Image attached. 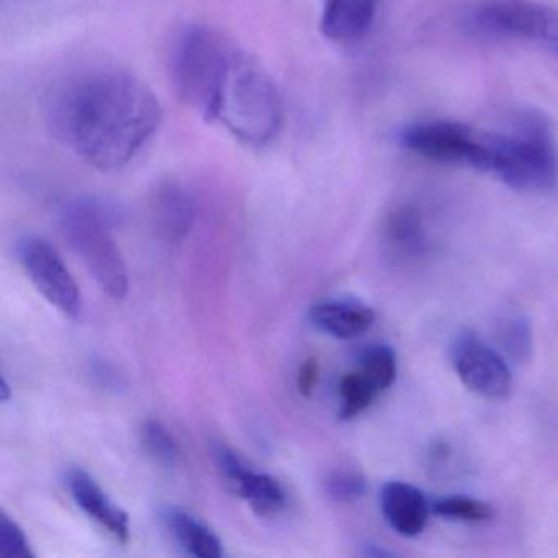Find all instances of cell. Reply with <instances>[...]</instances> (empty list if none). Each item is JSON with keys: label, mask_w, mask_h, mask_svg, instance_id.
<instances>
[{"label": "cell", "mask_w": 558, "mask_h": 558, "mask_svg": "<svg viewBox=\"0 0 558 558\" xmlns=\"http://www.w3.org/2000/svg\"><path fill=\"white\" fill-rule=\"evenodd\" d=\"M11 385H9L8 378L2 377V381H0V400L8 403L11 400Z\"/></svg>", "instance_id": "obj_26"}, {"label": "cell", "mask_w": 558, "mask_h": 558, "mask_svg": "<svg viewBox=\"0 0 558 558\" xmlns=\"http://www.w3.org/2000/svg\"><path fill=\"white\" fill-rule=\"evenodd\" d=\"M388 234L397 246L403 247V250H416L423 243L420 217L410 210L398 211L391 217Z\"/></svg>", "instance_id": "obj_23"}, {"label": "cell", "mask_w": 558, "mask_h": 558, "mask_svg": "<svg viewBox=\"0 0 558 558\" xmlns=\"http://www.w3.org/2000/svg\"><path fill=\"white\" fill-rule=\"evenodd\" d=\"M175 93L207 122L253 148L270 145L286 120L282 94L270 74L228 35L189 25L169 58Z\"/></svg>", "instance_id": "obj_1"}, {"label": "cell", "mask_w": 558, "mask_h": 558, "mask_svg": "<svg viewBox=\"0 0 558 558\" xmlns=\"http://www.w3.org/2000/svg\"><path fill=\"white\" fill-rule=\"evenodd\" d=\"M434 514L456 521L482 522L493 518L492 506L469 496H449L430 506Z\"/></svg>", "instance_id": "obj_20"}, {"label": "cell", "mask_w": 558, "mask_h": 558, "mask_svg": "<svg viewBox=\"0 0 558 558\" xmlns=\"http://www.w3.org/2000/svg\"><path fill=\"white\" fill-rule=\"evenodd\" d=\"M325 492L332 501L354 502L367 492V482L359 473L335 472L326 478Z\"/></svg>", "instance_id": "obj_21"}, {"label": "cell", "mask_w": 558, "mask_h": 558, "mask_svg": "<svg viewBox=\"0 0 558 558\" xmlns=\"http://www.w3.org/2000/svg\"><path fill=\"white\" fill-rule=\"evenodd\" d=\"M19 260L38 292L68 318L77 319L83 313V295L53 246L38 236L19 241Z\"/></svg>", "instance_id": "obj_7"}, {"label": "cell", "mask_w": 558, "mask_h": 558, "mask_svg": "<svg viewBox=\"0 0 558 558\" xmlns=\"http://www.w3.org/2000/svg\"><path fill=\"white\" fill-rule=\"evenodd\" d=\"M450 357L460 380L473 393L493 400L508 397L512 387L508 364L473 332L463 331L453 339Z\"/></svg>", "instance_id": "obj_8"}, {"label": "cell", "mask_w": 558, "mask_h": 558, "mask_svg": "<svg viewBox=\"0 0 558 558\" xmlns=\"http://www.w3.org/2000/svg\"><path fill=\"white\" fill-rule=\"evenodd\" d=\"M195 202L184 187L165 184L151 198V221L156 234L169 244H179L195 225Z\"/></svg>", "instance_id": "obj_11"}, {"label": "cell", "mask_w": 558, "mask_h": 558, "mask_svg": "<svg viewBox=\"0 0 558 558\" xmlns=\"http://www.w3.org/2000/svg\"><path fill=\"white\" fill-rule=\"evenodd\" d=\"M310 319L319 331L349 341L372 328L375 312L361 300L331 299L313 305L310 310Z\"/></svg>", "instance_id": "obj_13"}, {"label": "cell", "mask_w": 558, "mask_h": 558, "mask_svg": "<svg viewBox=\"0 0 558 558\" xmlns=\"http://www.w3.org/2000/svg\"><path fill=\"white\" fill-rule=\"evenodd\" d=\"M60 227L99 289L109 299H125L129 272L110 233L109 214L93 201L68 202L60 211Z\"/></svg>", "instance_id": "obj_4"}, {"label": "cell", "mask_w": 558, "mask_h": 558, "mask_svg": "<svg viewBox=\"0 0 558 558\" xmlns=\"http://www.w3.org/2000/svg\"><path fill=\"white\" fill-rule=\"evenodd\" d=\"M319 377V365L316 362V359H308V361L303 362L302 367H300L299 378H296V387H299V391L305 397H310L315 390L316 384H318Z\"/></svg>", "instance_id": "obj_24"}, {"label": "cell", "mask_w": 558, "mask_h": 558, "mask_svg": "<svg viewBox=\"0 0 558 558\" xmlns=\"http://www.w3.org/2000/svg\"><path fill=\"white\" fill-rule=\"evenodd\" d=\"M359 371L371 378L378 391L388 390L397 380L395 351L385 344H367L357 354Z\"/></svg>", "instance_id": "obj_17"}, {"label": "cell", "mask_w": 558, "mask_h": 558, "mask_svg": "<svg viewBox=\"0 0 558 558\" xmlns=\"http://www.w3.org/2000/svg\"><path fill=\"white\" fill-rule=\"evenodd\" d=\"M165 113L151 87L122 68L81 71L48 104L53 135L102 172L126 168L161 129Z\"/></svg>", "instance_id": "obj_2"}, {"label": "cell", "mask_w": 558, "mask_h": 558, "mask_svg": "<svg viewBox=\"0 0 558 558\" xmlns=\"http://www.w3.org/2000/svg\"><path fill=\"white\" fill-rule=\"evenodd\" d=\"M214 459L234 492L260 515H274L287 505L286 489L269 473L251 469L244 459L223 444L214 447Z\"/></svg>", "instance_id": "obj_9"}, {"label": "cell", "mask_w": 558, "mask_h": 558, "mask_svg": "<svg viewBox=\"0 0 558 558\" xmlns=\"http://www.w3.org/2000/svg\"><path fill=\"white\" fill-rule=\"evenodd\" d=\"M377 0H325L322 34L332 41H354L364 37L375 17Z\"/></svg>", "instance_id": "obj_14"}, {"label": "cell", "mask_w": 558, "mask_h": 558, "mask_svg": "<svg viewBox=\"0 0 558 558\" xmlns=\"http://www.w3.org/2000/svg\"><path fill=\"white\" fill-rule=\"evenodd\" d=\"M162 522L185 554L198 558L223 557V542L191 512L181 508L165 509Z\"/></svg>", "instance_id": "obj_15"}, {"label": "cell", "mask_w": 558, "mask_h": 558, "mask_svg": "<svg viewBox=\"0 0 558 558\" xmlns=\"http://www.w3.org/2000/svg\"><path fill=\"white\" fill-rule=\"evenodd\" d=\"M400 142L408 151L423 158L488 172L489 151L485 132L463 123L446 120L414 123L401 132Z\"/></svg>", "instance_id": "obj_6"}, {"label": "cell", "mask_w": 558, "mask_h": 558, "mask_svg": "<svg viewBox=\"0 0 558 558\" xmlns=\"http://www.w3.org/2000/svg\"><path fill=\"white\" fill-rule=\"evenodd\" d=\"M498 339L509 357L514 359L515 362L527 361L532 349V336L524 316H505L499 322Z\"/></svg>", "instance_id": "obj_19"}, {"label": "cell", "mask_w": 558, "mask_h": 558, "mask_svg": "<svg viewBox=\"0 0 558 558\" xmlns=\"http://www.w3.org/2000/svg\"><path fill=\"white\" fill-rule=\"evenodd\" d=\"M31 542L21 525L9 518L0 515V558H34Z\"/></svg>", "instance_id": "obj_22"}, {"label": "cell", "mask_w": 558, "mask_h": 558, "mask_svg": "<svg viewBox=\"0 0 558 558\" xmlns=\"http://www.w3.org/2000/svg\"><path fill=\"white\" fill-rule=\"evenodd\" d=\"M66 486L74 502L89 515L90 519L109 531L117 541L129 542V514L107 496L97 485L96 480L81 469H71L66 473Z\"/></svg>", "instance_id": "obj_10"}, {"label": "cell", "mask_w": 558, "mask_h": 558, "mask_svg": "<svg viewBox=\"0 0 558 558\" xmlns=\"http://www.w3.org/2000/svg\"><path fill=\"white\" fill-rule=\"evenodd\" d=\"M142 440L146 452L166 466H175L181 462V447L165 424L159 421H146L142 426Z\"/></svg>", "instance_id": "obj_18"}, {"label": "cell", "mask_w": 558, "mask_h": 558, "mask_svg": "<svg viewBox=\"0 0 558 558\" xmlns=\"http://www.w3.org/2000/svg\"><path fill=\"white\" fill-rule=\"evenodd\" d=\"M380 506L390 527L403 537H416L426 527L429 505L424 493L410 483H385Z\"/></svg>", "instance_id": "obj_12"}, {"label": "cell", "mask_w": 558, "mask_h": 558, "mask_svg": "<svg viewBox=\"0 0 558 558\" xmlns=\"http://www.w3.org/2000/svg\"><path fill=\"white\" fill-rule=\"evenodd\" d=\"M489 174L512 191L544 192L557 182L558 166L550 126L534 113L518 116L498 132H485Z\"/></svg>", "instance_id": "obj_3"}, {"label": "cell", "mask_w": 558, "mask_h": 558, "mask_svg": "<svg viewBox=\"0 0 558 558\" xmlns=\"http://www.w3.org/2000/svg\"><path fill=\"white\" fill-rule=\"evenodd\" d=\"M378 395H380L378 388L361 371L345 374L341 378V384H339V398H341L339 420H354L355 416L364 413L374 403Z\"/></svg>", "instance_id": "obj_16"}, {"label": "cell", "mask_w": 558, "mask_h": 558, "mask_svg": "<svg viewBox=\"0 0 558 558\" xmlns=\"http://www.w3.org/2000/svg\"><path fill=\"white\" fill-rule=\"evenodd\" d=\"M364 555L367 557H390L391 551L385 550L380 545L377 544H365Z\"/></svg>", "instance_id": "obj_25"}, {"label": "cell", "mask_w": 558, "mask_h": 558, "mask_svg": "<svg viewBox=\"0 0 558 558\" xmlns=\"http://www.w3.org/2000/svg\"><path fill=\"white\" fill-rule=\"evenodd\" d=\"M470 31L483 37L558 41V8L534 0H488L466 15Z\"/></svg>", "instance_id": "obj_5"}]
</instances>
